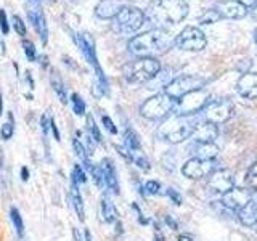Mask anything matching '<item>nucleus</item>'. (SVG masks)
<instances>
[{
  "mask_svg": "<svg viewBox=\"0 0 257 241\" xmlns=\"http://www.w3.org/2000/svg\"><path fill=\"white\" fill-rule=\"evenodd\" d=\"M175 45V37L166 29H151L128 40V50L139 58H155Z\"/></svg>",
  "mask_w": 257,
  "mask_h": 241,
  "instance_id": "nucleus-1",
  "label": "nucleus"
},
{
  "mask_svg": "<svg viewBox=\"0 0 257 241\" xmlns=\"http://www.w3.org/2000/svg\"><path fill=\"white\" fill-rule=\"evenodd\" d=\"M188 10L190 7L185 0H153L147 7L145 18L156 29H166L185 20Z\"/></svg>",
  "mask_w": 257,
  "mask_h": 241,
  "instance_id": "nucleus-2",
  "label": "nucleus"
},
{
  "mask_svg": "<svg viewBox=\"0 0 257 241\" xmlns=\"http://www.w3.org/2000/svg\"><path fill=\"white\" fill-rule=\"evenodd\" d=\"M198 123L199 120L195 116L175 114L163 120L158 129V135L169 143H182L187 139H191Z\"/></svg>",
  "mask_w": 257,
  "mask_h": 241,
  "instance_id": "nucleus-3",
  "label": "nucleus"
},
{
  "mask_svg": "<svg viewBox=\"0 0 257 241\" xmlns=\"http://www.w3.org/2000/svg\"><path fill=\"white\" fill-rule=\"evenodd\" d=\"M122 72L131 84L150 82L161 72V63L156 58H137L127 63Z\"/></svg>",
  "mask_w": 257,
  "mask_h": 241,
  "instance_id": "nucleus-4",
  "label": "nucleus"
},
{
  "mask_svg": "<svg viewBox=\"0 0 257 241\" xmlns=\"http://www.w3.org/2000/svg\"><path fill=\"white\" fill-rule=\"evenodd\" d=\"M175 108V100H172L167 93L161 92L145 100L140 106V116L148 120H161L166 119L171 111Z\"/></svg>",
  "mask_w": 257,
  "mask_h": 241,
  "instance_id": "nucleus-5",
  "label": "nucleus"
},
{
  "mask_svg": "<svg viewBox=\"0 0 257 241\" xmlns=\"http://www.w3.org/2000/svg\"><path fill=\"white\" fill-rule=\"evenodd\" d=\"M145 21V13L135 5H124L112 18V29L119 34H132L139 31Z\"/></svg>",
  "mask_w": 257,
  "mask_h": 241,
  "instance_id": "nucleus-6",
  "label": "nucleus"
},
{
  "mask_svg": "<svg viewBox=\"0 0 257 241\" xmlns=\"http://www.w3.org/2000/svg\"><path fill=\"white\" fill-rule=\"evenodd\" d=\"M204 85H206V79H203L201 76H193V74L179 76V77H174L171 82L166 85L164 93H167L172 100L177 101L185 95L204 88Z\"/></svg>",
  "mask_w": 257,
  "mask_h": 241,
  "instance_id": "nucleus-7",
  "label": "nucleus"
},
{
  "mask_svg": "<svg viewBox=\"0 0 257 241\" xmlns=\"http://www.w3.org/2000/svg\"><path fill=\"white\" fill-rule=\"evenodd\" d=\"M207 103H209V93L204 88L191 92L188 95L182 96L180 100H177V114L195 116L206 108Z\"/></svg>",
  "mask_w": 257,
  "mask_h": 241,
  "instance_id": "nucleus-8",
  "label": "nucleus"
},
{
  "mask_svg": "<svg viewBox=\"0 0 257 241\" xmlns=\"http://www.w3.org/2000/svg\"><path fill=\"white\" fill-rule=\"evenodd\" d=\"M233 112H235L233 103L230 100L220 98V100L209 101L206 104V108L203 109V117H204V120H207V123L223 124L233 117Z\"/></svg>",
  "mask_w": 257,
  "mask_h": 241,
  "instance_id": "nucleus-9",
  "label": "nucleus"
},
{
  "mask_svg": "<svg viewBox=\"0 0 257 241\" xmlns=\"http://www.w3.org/2000/svg\"><path fill=\"white\" fill-rule=\"evenodd\" d=\"M207 44L204 32L199 28L188 26L175 37V45L185 52H201Z\"/></svg>",
  "mask_w": 257,
  "mask_h": 241,
  "instance_id": "nucleus-10",
  "label": "nucleus"
},
{
  "mask_svg": "<svg viewBox=\"0 0 257 241\" xmlns=\"http://www.w3.org/2000/svg\"><path fill=\"white\" fill-rule=\"evenodd\" d=\"M215 171V161H204L198 158H191L182 167V174L185 177H188L191 180H199L209 177Z\"/></svg>",
  "mask_w": 257,
  "mask_h": 241,
  "instance_id": "nucleus-11",
  "label": "nucleus"
},
{
  "mask_svg": "<svg viewBox=\"0 0 257 241\" xmlns=\"http://www.w3.org/2000/svg\"><path fill=\"white\" fill-rule=\"evenodd\" d=\"M233 187H235V177L233 172L228 169H217L207 180V188L212 193H219V195H225L228 193Z\"/></svg>",
  "mask_w": 257,
  "mask_h": 241,
  "instance_id": "nucleus-12",
  "label": "nucleus"
},
{
  "mask_svg": "<svg viewBox=\"0 0 257 241\" xmlns=\"http://www.w3.org/2000/svg\"><path fill=\"white\" fill-rule=\"evenodd\" d=\"M251 199H252L251 190L233 187L228 193H225L222 196V204L227 209H230V211H239V209H243Z\"/></svg>",
  "mask_w": 257,
  "mask_h": 241,
  "instance_id": "nucleus-13",
  "label": "nucleus"
},
{
  "mask_svg": "<svg viewBox=\"0 0 257 241\" xmlns=\"http://www.w3.org/2000/svg\"><path fill=\"white\" fill-rule=\"evenodd\" d=\"M28 18L32 24V28L36 29L42 45H47V42H48V26H47V20H45V15L42 12V8H39V7L29 8Z\"/></svg>",
  "mask_w": 257,
  "mask_h": 241,
  "instance_id": "nucleus-14",
  "label": "nucleus"
},
{
  "mask_svg": "<svg viewBox=\"0 0 257 241\" xmlns=\"http://www.w3.org/2000/svg\"><path fill=\"white\" fill-rule=\"evenodd\" d=\"M215 10L220 13L222 18H231V20L243 18L247 13V8L243 4H239L238 0H219L215 5Z\"/></svg>",
  "mask_w": 257,
  "mask_h": 241,
  "instance_id": "nucleus-15",
  "label": "nucleus"
},
{
  "mask_svg": "<svg viewBox=\"0 0 257 241\" xmlns=\"http://www.w3.org/2000/svg\"><path fill=\"white\" fill-rule=\"evenodd\" d=\"M236 90L246 100H257V72H244L238 80Z\"/></svg>",
  "mask_w": 257,
  "mask_h": 241,
  "instance_id": "nucleus-16",
  "label": "nucleus"
},
{
  "mask_svg": "<svg viewBox=\"0 0 257 241\" xmlns=\"http://www.w3.org/2000/svg\"><path fill=\"white\" fill-rule=\"evenodd\" d=\"M217 137H219V127H217V124L203 120V123H198L191 139L195 140V143H214Z\"/></svg>",
  "mask_w": 257,
  "mask_h": 241,
  "instance_id": "nucleus-17",
  "label": "nucleus"
},
{
  "mask_svg": "<svg viewBox=\"0 0 257 241\" xmlns=\"http://www.w3.org/2000/svg\"><path fill=\"white\" fill-rule=\"evenodd\" d=\"M101 172H103V179H104V185L108 187V190L114 195H119L120 193V187H119V179H117V171L116 166L112 163V159L109 158H103L101 161Z\"/></svg>",
  "mask_w": 257,
  "mask_h": 241,
  "instance_id": "nucleus-18",
  "label": "nucleus"
},
{
  "mask_svg": "<svg viewBox=\"0 0 257 241\" xmlns=\"http://www.w3.org/2000/svg\"><path fill=\"white\" fill-rule=\"evenodd\" d=\"M122 7L120 0H100L95 7V15L101 20H112Z\"/></svg>",
  "mask_w": 257,
  "mask_h": 241,
  "instance_id": "nucleus-19",
  "label": "nucleus"
},
{
  "mask_svg": "<svg viewBox=\"0 0 257 241\" xmlns=\"http://www.w3.org/2000/svg\"><path fill=\"white\" fill-rule=\"evenodd\" d=\"M69 198H71V203H72V207H74V211L77 214V219L80 222H85V207H84V199H82V195H80V190H79V185L77 182L72 179L69 180Z\"/></svg>",
  "mask_w": 257,
  "mask_h": 241,
  "instance_id": "nucleus-20",
  "label": "nucleus"
},
{
  "mask_svg": "<svg viewBox=\"0 0 257 241\" xmlns=\"http://www.w3.org/2000/svg\"><path fill=\"white\" fill-rule=\"evenodd\" d=\"M50 84H52V88L53 92L58 96V100L63 103V104H68L69 103V95H68V88L64 85L63 79L60 76V72L56 69H50Z\"/></svg>",
  "mask_w": 257,
  "mask_h": 241,
  "instance_id": "nucleus-21",
  "label": "nucleus"
},
{
  "mask_svg": "<svg viewBox=\"0 0 257 241\" xmlns=\"http://www.w3.org/2000/svg\"><path fill=\"white\" fill-rule=\"evenodd\" d=\"M238 219L244 227H254V225H257V201L251 199L243 209H239Z\"/></svg>",
  "mask_w": 257,
  "mask_h": 241,
  "instance_id": "nucleus-22",
  "label": "nucleus"
},
{
  "mask_svg": "<svg viewBox=\"0 0 257 241\" xmlns=\"http://www.w3.org/2000/svg\"><path fill=\"white\" fill-rule=\"evenodd\" d=\"M193 155L198 159H204V161H212L215 156L219 155V148L214 143H195L193 147Z\"/></svg>",
  "mask_w": 257,
  "mask_h": 241,
  "instance_id": "nucleus-23",
  "label": "nucleus"
},
{
  "mask_svg": "<svg viewBox=\"0 0 257 241\" xmlns=\"http://www.w3.org/2000/svg\"><path fill=\"white\" fill-rule=\"evenodd\" d=\"M101 215H103V220L106 223H116L119 217L114 203L106 196L101 199Z\"/></svg>",
  "mask_w": 257,
  "mask_h": 241,
  "instance_id": "nucleus-24",
  "label": "nucleus"
},
{
  "mask_svg": "<svg viewBox=\"0 0 257 241\" xmlns=\"http://www.w3.org/2000/svg\"><path fill=\"white\" fill-rule=\"evenodd\" d=\"M124 143H125V148L127 150H131V151H142L140 137L131 127H127V131L124 134Z\"/></svg>",
  "mask_w": 257,
  "mask_h": 241,
  "instance_id": "nucleus-25",
  "label": "nucleus"
},
{
  "mask_svg": "<svg viewBox=\"0 0 257 241\" xmlns=\"http://www.w3.org/2000/svg\"><path fill=\"white\" fill-rule=\"evenodd\" d=\"M10 219H12V223L15 227V231H16V236L20 239L24 238V222H23V217L20 214V209L12 206L10 207Z\"/></svg>",
  "mask_w": 257,
  "mask_h": 241,
  "instance_id": "nucleus-26",
  "label": "nucleus"
},
{
  "mask_svg": "<svg viewBox=\"0 0 257 241\" xmlns=\"http://www.w3.org/2000/svg\"><path fill=\"white\" fill-rule=\"evenodd\" d=\"M69 103L72 106V111H74L76 116H85L87 114V104L82 100V96L79 93H71L69 95Z\"/></svg>",
  "mask_w": 257,
  "mask_h": 241,
  "instance_id": "nucleus-27",
  "label": "nucleus"
},
{
  "mask_svg": "<svg viewBox=\"0 0 257 241\" xmlns=\"http://www.w3.org/2000/svg\"><path fill=\"white\" fill-rule=\"evenodd\" d=\"M85 126H87L88 135H90L96 143H103V135H101L100 129H98V126H96L92 114H85Z\"/></svg>",
  "mask_w": 257,
  "mask_h": 241,
  "instance_id": "nucleus-28",
  "label": "nucleus"
},
{
  "mask_svg": "<svg viewBox=\"0 0 257 241\" xmlns=\"http://www.w3.org/2000/svg\"><path fill=\"white\" fill-rule=\"evenodd\" d=\"M21 47H23V52H24V56L28 58V61H37V48L34 45V42L29 39L24 37L21 40Z\"/></svg>",
  "mask_w": 257,
  "mask_h": 241,
  "instance_id": "nucleus-29",
  "label": "nucleus"
},
{
  "mask_svg": "<svg viewBox=\"0 0 257 241\" xmlns=\"http://www.w3.org/2000/svg\"><path fill=\"white\" fill-rule=\"evenodd\" d=\"M222 18L220 13L215 10V8H209V10H206L203 15L199 16V23L201 24H212V23H217Z\"/></svg>",
  "mask_w": 257,
  "mask_h": 241,
  "instance_id": "nucleus-30",
  "label": "nucleus"
},
{
  "mask_svg": "<svg viewBox=\"0 0 257 241\" xmlns=\"http://www.w3.org/2000/svg\"><path fill=\"white\" fill-rule=\"evenodd\" d=\"M12 26H13V29H15L16 34L21 36L23 39L26 37V34H28V28H26V23H24V20L21 18L20 15H13Z\"/></svg>",
  "mask_w": 257,
  "mask_h": 241,
  "instance_id": "nucleus-31",
  "label": "nucleus"
},
{
  "mask_svg": "<svg viewBox=\"0 0 257 241\" xmlns=\"http://www.w3.org/2000/svg\"><path fill=\"white\" fill-rule=\"evenodd\" d=\"M71 177L77 182V185H85L88 177H87V171L80 166V164H74V167H72V174Z\"/></svg>",
  "mask_w": 257,
  "mask_h": 241,
  "instance_id": "nucleus-32",
  "label": "nucleus"
},
{
  "mask_svg": "<svg viewBox=\"0 0 257 241\" xmlns=\"http://www.w3.org/2000/svg\"><path fill=\"white\" fill-rule=\"evenodd\" d=\"M88 174H90V177L93 179L95 185L98 188H103L104 187V179H103V172H101V167L100 166H93L88 169Z\"/></svg>",
  "mask_w": 257,
  "mask_h": 241,
  "instance_id": "nucleus-33",
  "label": "nucleus"
},
{
  "mask_svg": "<svg viewBox=\"0 0 257 241\" xmlns=\"http://www.w3.org/2000/svg\"><path fill=\"white\" fill-rule=\"evenodd\" d=\"M15 134V124L10 123V120H7V123H4L2 126H0V139L2 140H10L12 137Z\"/></svg>",
  "mask_w": 257,
  "mask_h": 241,
  "instance_id": "nucleus-34",
  "label": "nucleus"
},
{
  "mask_svg": "<svg viewBox=\"0 0 257 241\" xmlns=\"http://www.w3.org/2000/svg\"><path fill=\"white\" fill-rule=\"evenodd\" d=\"M132 155H134V159H132V163H135L137 166H139L140 169H143V171H150V161L145 158L140 151H132Z\"/></svg>",
  "mask_w": 257,
  "mask_h": 241,
  "instance_id": "nucleus-35",
  "label": "nucleus"
},
{
  "mask_svg": "<svg viewBox=\"0 0 257 241\" xmlns=\"http://www.w3.org/2000/svg\"><path fill=\"white\" fill-rule=\"evenodd\" d=\"M40 129H42V135H44V140H45V150H47V155H48L47 139H48V131H50V117H48L47 114H42V117H40Z\"/></svg>",
  "mask_w": 257,
  "mask_h": 241,
  "instance_id": "nucleus-36",
  "label": "nucleus"
},
{
  "mask_svg": "<svg viewBox=\"0 0 257 241\" xmlns=\"http://www.w3.org/2000/svg\"><path fill=\"white\" fill-rule=\"evenodd\" d=\"M247 185H249V188H252L254 191H257V163H254L251 166V169H249V172H247Z\"/></svg>",
  "mask_w": 257,
  "mask_h": 241,
  "instance_id": "nucleus-37",
  "label": "nucleus"
},
{
  "mask_svg": "<svg viewBox=\"0 0 257 241\" xmlns=\"http://www.w3.org/2000/svg\"><path fill=\"white\" fill-rule=\"evenodd\" d=\"M143 190L147 195H158L161 191V183L158 180H148V182H145Z\"/></svg>",
  "mask_w": 257,
  "mask_h": 241,
  "instance_id": "nucleus-38",
  "label": "nucleus"
},
{
  "mask_svg": "<svg viewBox=\"0 0 257 241\" xmlns=\"http://www.w3.org/2000/svg\"><path fill=\"white\" fill-rule=\"evenodd\" d=\"M0 31H2L4 36H7L8 32H10V23H8V16L4 8H0Z\"/></svg>",
  "mask_w": 257,
  "mask_h": 241,
  "instance_id": "nucleus-39",
  "label": "nucleus"
},
{
  "mask_svg": "<svg viewBox=\"0 0 257 241\" xmlns=\"http://www.w3.org/2000/svg\"><path fill=\"white\" fill-rule=\"evenodd\" d=\"M101 123H103L104 129H106L109 134H112V135L117 134V127H116L114 123H112V119L109 116H101Z\"/></svg>",
  "mask_w": 257,
  "mask_h": 241,
  "instance_id": "nucleus-40",
  "label": "nucleus"
},
{
  "mask_svg": "<svg viewBox=\"0 0 257 241\" xmlns=\"http://www.w3.org/2000/svg\"><path fill=\"white\" fill-rule=\"evenodd\" d=\"M167 196L171 198V201L174 204H177V206H180L182 204V196H180V193L177 191V190H174V188H167Z\"/></svg>",
  "mask_w": 257,
  "mask_h": 241,
  "instance_id": "nucleus-41",
  "label": "nucleus"
},
{
  "mask_svg": "<svg viewBox=\"0 0 257 241\" xmlns=\"http://www.w3.org/2000/svg\"><path fill=\"white\" fill-rule=\"evenodd\" d=\"M116 151L119 153L120 156H122L124 159H127V161H131L132 163V159H134V155H132V151L131 150H127L125 147H120V145H116Z\"/></svg>",
  "mask_w": 257,
  "mask_h": 241,
  "instance_id": "nucleus-42",
  "label": "nucleus"
},
{
  "mask_svg": "<svg viewBox=\"0 0 257 241\" xmlns=\"http://www.w3.org/2000/svg\"><path fill=\"white\" fill-rule=\"evenodd\" d=\"M50 131H52V134H53V137H55V140H56V142H61L60 129H58V126H56V120H55L53 117H50Z\"/></svg>",
  "mask_w": 257,
  "mask_h": 241,
  "instance_id": "nucleus-43",
  "label": "nucleus"
},
{
  "mask_svg": "<svg viewBox=\"0 0 257 241\" xmlns=\"http://www.w3.org/2000/svg\"><path fill=\"white\" fill-rule=\"evenodd\" d=\"M24 80H26V84L29 85L31 90H34V88H36V82H34V77H32V72L31 71L24 72Z\"/></svg>",
  "mask_w": 257,
  "mask_h": 241,
  "instance_id": "nucleus-44",
  "label": "nucleus"
},
{
  "mask_svg": "<svg viewBox=\"0 0 257 241\" xmlns=\"http://www.w3.org/2000/svg\"><path fill=\"white\" fill-rule=\"evenodd\" d=\"M37 61H39L40 68H42V69H48V68H50V61H48V56L47 55L37 56Z\"/></svg>",
  "mask_w": 257,
  "mask_h": 241,
  "instance_id": "nucleus-45",
  "label": "nucleus"
},
{
  "mask_svg": "<svg viewBox=\"0 0 257 241\" xmlns=\"http://www.w3.org/2000/svg\"><path fill=\"white\" fill-rule=\"evenodd\" d=\"M61 60H63V63L66 64V66H68L69 69H74V71H76V69H79V68H77V64H76V61L72 60V58H69V56L63 55V58H61Z\"/></svg>",
  "mask_w": 257,
  "mask_h": 241,
  "instance_id": "nucleus-46",
  "label": "nucleus"
},
{
  "mask_svg": "<svg viewBox=\"0 0 257 241\" xmlns=\"http://www.w3.org/2000/svg\"><path fill=\"white\" fill-rule=\"evenodd\" d=\"M164 222H166V225H167V227L171 228V230H179V223H177L171 215H166V217H164Z\"/></svg>",
  "mask_w": 257,
  "mask_h": 241,
  "instance_id": "nucleus-47",
  "label": "nucleus"
},
{
  "mask_svg": "<svg viewBox=\"0 0 257 241\" xmlns=\"http://www.w3.org/2000/svg\"><path fill=\"white\" fill-rule=\"evenodd\" d=\"M20 175H21V180H23V182H28V180H29V175H31L29 169H28L26 166H23V167H21V171H20Z\"/></svg>",
  "mask_w": 257,
  "mask_h": 241,
  "instance_id": "nucleus-48",
  "label": "nucleus"
},
{
  "mask_svg": "<svg viewBox=\"0 0 257 241\" xmlns=\"http://www.w3.org/2000/svg\"><path fill=\"white\" fill-rule=\"evenodd\" d=\"M72 238L74 241H84V235L79 231V228H72Z\"/></svg>",
  "mask_w": 257,
  "mask_h": 241,
  "instance_id": "nucleus-49",
  "label": "nucleus"
},
{
  "mask_svg": "<svg viewBox=\"0 0 257 241\" xmlns=\"http://www.w3.org/2000/svg\"><path fill=\"white\" fill-rule=\"evenodd\" d=\"M238 2H239V4H243L246 8H249V7H252V5L257 2V0H238Z\"/></svg>",
  "mask_w": 257,
  "mask_h": 241,
  "instance_id": "nucleus-50",
  "label": "nucleus"
},
{
  "mask_svg": "<svg viewBox=\"0 0 257 241\" xmlns=\"http://www.w3.org/2000/svg\"><path fill=\"white\" fill-rule=\"evenodd\" d=\"M84 241H93V238H92V233H90V230H84Z\"/></svg>",
  "mask_w": 257,
  "mask_h": 241,
  "instance_id": "nucleus-51",
  "label": "nucleus"
},
{
  "mask_svg": "<svg viewBox=\"0 0 257 241\" xmlns=\"http://www.w3.org/2000/svg\"><path fill=\"white\" fill-rule=\"evenodd\" d=\"M4 114V96H2V92H0V116Z\"/></svg>",
  "mask_w": 257,
  "mask_h": 241,
  "instance_id": "nucleus-52",
  "label": "nucleus"
},
{
  "mask_svg": "<svg viewBox=\"0 0 257 241\" xmlns=\"http://www.w3.org/2000/svg\"><path fill=\"white\" fill-rule=\"evenodd\" d=\"M251 8H252V10H251V12H252V16H254V18H257V2H255Z\"/></svg>",
  "mask_w": 257,
  "mask_h": 241,
  "instance_id": "nucleus-53",
  "label": "nucleus"
},
{
  "mask_svg": "<svg viewBox=\"0 0 257 241\" xmlns=\"http://www.w3.org/2000/svg\"><path fill=\"white\" fill-rule=\"evenodd\" d=\"M179 241H193V239L190 236H187V235H180L179 236Z\"/></svg>",
  "mask_w": 257,
  "mask_h": 241,
  "instance_id": "nucleus-54",
  "label": "nucleus"
},
{
  "mask_svg": "<svg viewBox=\"0 0 257 241\" xmlns=\"http://www.w3.org/2000/svg\"><path fill=\"white\" fill-rule=\"evenodd\" d=\"M0 47H2V55H5L7 53V45H5L4 40H0Z\"/></svg>",
  "mask_w": 257,
  "mask_h": 241,
  "instance_id": "nucleus-55",
  "label": "nucleus"
},
{
  "mask_svg": "<svg viewBox=\"0 0 257 241\" xmlns=\"http://www.w3.org/2000/svg\"><path fill=\"white\" fill-rule=\"evenodd\" d=\"M4 166V150H2V147H0V167Z\"/></svg>",
  "mask_w": 257,
  "mask_h": 241,
  "instance_id": "nucleus-56",
  "label": "nucleus"
},
{
  "mask_svg": "<svg viewBox=\"0 0 257 241\" xmlns=\"http://www.w3.org/2000/svg\"><path fill=\"white\" fill-rule=\"evenodd\" d=\"M29 2H31V4H37V2H39V0H29Z\"/></svg>",
  "mask_w": 257,
  "mask_h": 241,
  "instance_id": "nucleus-57",
  "label": "nucleus"
},
{
  "mask_svg": "<svg viewBox=\"0 0 257 241\" xmlns=\"http://www.w3.org/2000/svg\"><path fill=\"white\" fill-rule=\"evenodd\" d=\"M255 42H257V29H255Z\"/></svg>",
  "mask_w": 257,
  "mask_h": 241,
  "instance_id": "nucleus-58",
  "label": "nucleus"
},
{
  "mask_svg": "<svg viewBox=\"0 0 257 241\" xmlns=\"http://www.w3.org/2000/svg\"><path fill=\"white\" fill-rule=\"evenodd\" d=\"M50 2H53V0H50Z\"/></svg>",
  "mask_w": 257,
  "mask_h": 241,
  "instance_id": "nucleus-59",
  "label": "nucleus"
}]
</instances>
